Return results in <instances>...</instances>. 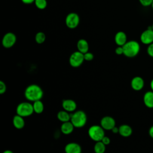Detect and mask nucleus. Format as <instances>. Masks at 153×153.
<instances>
[{"label":"nucleus","mask_w":153,"mask_h":153,"mask_svg":"<svg viewBox=\"0 0 153 153\" xmlns=\"http://www.w3.org/2000/svg\"><path fill=\"white\" fill-rule=\"evenodd\" d=\"M24 95L27 100L33 102L36 100H41L44 95V92L39 85L32 84L28 85L25 88Z\"/></svg>","instance_id":"obj_1"},{"label":"nucleus","mask_w":153,"mask_h":153,"mask_svg":"<svg viewBox=\"0 0 153 153\" xmlns=\"http://www.w3.org/2000/svg\"><path fill=\"white\" fill-rule=\"evenodd\" d=\"M151 7H152V10H153V2H152V5H151Z\"/></svg>","instance_id":"obj_37"},{"label":"nucleus","mask_w":153,"mask_h":153,"mask_svg":"<svg viewBox=\"0 0 153 153\" xmlns=\"http://www.w3.org/2000/svg\"><path fill=\"white\" fill-rule=\"evenodd\" d=\"M101 141H102L105 145H109V144L110 143V142H111L110 138H109V137H108V136H105L102 138V139Z\"/></svg>","instance_id":"obj_30"},{"label":"nucleus","mask_w":153,"mask_h":153,"mask_svg":"<svg viewBox=\"0 0 153 153\" xmlns=\"http://www.w3.org/2000/svg\"><path fill=\"white\" fill-rule=\"evenodd\" d=\"M146 51L150 57H153V42L148 45Z\"/></svg>","instance_id":"obj_28"},{"label":"nucleus","mask_w":153,"mask_h":153,"mask_svg":"<svg viewBox=\"0 0 153 153\" xmlns=\"http://www.w3.org/2000/svg\"><path fill=\"white\" fill-rule=\"evenodd\" d=\"M143 79L140 76H135L131 81V86L134 90L139 91L143 88Z\"/></svg>","instance_id":"obj_13"},{"label":"nucleus","mask_w":153,"mask_h":153,"mask_svg":"<svg viewBox=\"0 0 153 153\" xmlns=\"http://www.w3.org/2000/svg\"><path fill=\"white\" fill-rule=\"evenodd\" d=\"M76 47L78 48V51L84 54L88 51V42L84 39H80L78 40L76 44Z\"/></svg>","instance_id":"obj_17"},{"label":"nucleus","mask_w":153,"mask_h":153,"mask_svg":"<svg viewBox=\"0 0 153 153\" xmlns=\"http://www.w3.org/2000/svg\"><path fill=\"white\" fill-rule=\"evenodd\" d=\"M120 134L124 137L130 136L132 133V128L131 127L127 124H123L119 127Z\"/></svg>","instance_id":"obj_18"},{"label":"nucleus","mask_w":153,"mask_h":153,"mask_svg":"<svg viewBox=\"0 0 153 153\" xmlns=\"http://www.w3.org/2000/svg\"><path fill=\"white\" fill-rule=\"evenodd\" d=\"M16 42V36L12 32L5 33L2 39V44L4 47L9 48L12 47Z\"/></svg>","instance_id":"obj_9"},{"label":"nucleus","mask_w":153,"mask_h":153,"mask_svg":"<svg viewBox=\"0 0 153 153\" xmlns=\"http://www.w3.org/2000/svg\"><path fill=\"white\" fill-rule=\"evenodd\" d=\"M139 2L143 7H148L151 6L153 0H139Z\"/></svg>","instance_id":"obj_25"},{"label":"nucleus","mask_w":153,"mask_h":153,"mask_svg":"<svg viewBox=\"0 0 153 153\" xmlns=\"http://www.w3.org/2000/svg\"><path fill=\"white\" fill-rule=\"evenodd\" d=\"M140 40L143 44L147 45L153 42V30L151 29V26L142 32Z\"/></svg>","instance_id":"obj_8"},{"label":"nucleus","mask_w":153,"mask_h":153,"mask_svg":"<svg viewBox=\"0 0 153 153\" xmlns=\"http://www.w3.org/2000/svg\"><path fill=\"white\" fill-rule=\"evenodd\" d=\"M115 42L118 46H123L127 42V35L123 31L118 32L115 35Z\"/></svg>","instance_id":"obj_14"},{"label":"nucleus","mask_w":153,"mask_h":153,"mask_svg":"<svg viewBox=\"0 0 153 153\" xmlns=\"http://www.w3.org/2000/svg\"><path fill=\"white\" fill-rule=\"evenodd\" d=\"M16 114L23 117L31 115L33 112V105L29 102H23L20 103L16 107Z\"/></svg>","instance_id":"obj_5"},{"label":"nucleus","mask_w":153,"mask_h":153,"mask_svg":"<svg viewBox=\"0 0 153 153\" xmlns=\"http://www.w3.org/2000/svg\"><path fill=\"white\" fill-rule=\"evenodd\" d=\"M150 85H151V88H152V91H153V79H152V81H151V83H150Z\"/></svg>","instance_id":"obj_35"},{"label":"nucleus","mask_w":153,"mask_h":153,"mask_svg":"<svg viewBox=\"0 0 153 153\" xmlns=\"http://www.w3.org/2000/svg\"><path fill=\"white\" fill-rule=\"evenodd\" d=\"M74 128L75 127L71 121H69L62 123L60 126V130L64 134H69L73 131Z\"/></svg>","instance_id":"obj_16"},{"label":"nucleus","mask_w":153,"mask_h":153,"mask_svg":"<svg viewBox=\"0 0 153 153\" xmlns=\"http://www.w3.org/2000/svg\"><path fill=\"white\" fill-rule=\"evenodd\" d=\"M34 3L36 7L40 10H44L47 5V2L46 0H35Z\"/></svg>","instance_id":"obj_24"},{"label":"nucleus","mask_w":153,"mask_h":153,"mask_svg":"<svg viewBox=\"0 0 153 153\" xmlns=\"http://www.w3.org/2000/svg\"><path fill=\"white\" fill-rule=\"evenodd\" d=\"M79 23V17L75 13L68 14L65 19V24L68 27L74 29L78 26Z\"/></svg>","instance_id":"obj_7"},{"label":"nucleus","mask_w":153,"mask_h":153,"mask_svg":"<svg viewBox=\"0 0 153 153\" xmlns=\"http://www.w3.org/2000/svg\"><path fill=\"white\" fill-rule=\"evenodd\" d=\"M93 149L95 153H104L106 150V145L102 141L96 142Z\"/></svg>","instance_id":"obj_22"},{"label":"nucleus","mask_w":153,"mask_h":153,"mask_svg":"<svg viewBox=\"0 0 153 153\" xmlns=\"http://www.w3.org/2000/svg\"><path fill=\"white\" fill-rule=\"evenodd\" d=\"M100 126L104 130H111L115 126V120L111 116H105L100 120Z\"/></svg>","instance_id":"obj_10"},{"label":"nucleus","mask_w":153,"mask_h":153,"mask_svg":"<svg viewBox=\"0 0 153 153\" xmlns=\"http://www.w3.org/2000/svg\"><path fill=\"white\" fill-rule=\"evenodd\" d=\"M87 121V115L81 110L75 111L71 115V122L75 128L83 127Z\"/></svg>","instance_id":"obj_3"},{"label":"nucleus","mask_w":153,"mask_h":153,"mask_svg":"<svg viewBox=\"0 0 153 153\" xmlns=\"http://www.w3.org/2000/svg\"><path fill=\"white\" fill-rule=\"evenodd\" d=\"M62 106L64 110L69 112H74L76 110L77 106L76 102L74 100L70 99L63 100Z\"/></svg>","instance_id":"obj_11"},{"label":"nucleus","mask_w":153,"mask_h":153,"mask_svg":"<svg viewBox=\"0 0 153 153\" xmlns=\"http://www.w3.org/2000/svg\"><path fill=\"white\" fill-rule=\"evenodd\" d=\"M23 3L25 4H31L32 2H34L35 0H21Z\"/></svg>","instance_id":"obj_32"},{"label":"nucleus","mask_w":153,"mask_h":153,"mask_svg":"<svg viewBox=\"0 0 153 153\" xmlns=\"http://www.w3.org/2000/svg\"><path fill=\"white\" fill-rule=\"evenodd\" d=\"M32 105H33V111L35 113L37 114H39L43 112L44 109V106L41 100L33 102Z\"/></svg>","instance_id":"obj_21"},{"label":"nucleus","mask_w":153,"mask_h":153,"mask_svg":"<svg viewBox=\"0 0 153 153\" xmlns=\"http://www.w3.org/2000/svg\"><path fill=\"white\" fill-rule=\"evenodd\" d=\"M151 29H152V30H153V23L152 24V25H151Z\"/></svg>","instance_id":"obj_36"},{"label":"nucleus","mask_w":153,"mask_h":153,"mask_svg":"<svg viewBox=\"0 0 153 153\" xmlns=\"http://www.w3.org/2000/svg\"><path fill=\"white\" fill-rule=\"evenodd\" d=\"M84 60L91 61L93 59L94 55L93 54V53L88 51V52L84 54Z\"/></svg>","instance_id":"obj_26"},{"label":"nucleus","mask_w":153,"mask_h":153,"mask_svg":"<svg viewBox=\"0 0 153 153\" xmlns=\"http://www.w3.org/2000/svg\"><path fill=\"white\" fill-rule=\"evenodd\" d=\"M65 153H81L82 149L81 146L75 142H70L65 146Z\"/></svg>","instance_id":"obj_12"},{"label":"nucleus","mask_w":153,"mask_h":153,"mask_svg":"<svg viewBox=\"0 0 153 153\" xmlns=\"http://www.w3.org/2000/svg\"><path fill=\"white\" fill-rule=\"evenodd\" d=\"M123 54L127 57H134L136 56L140 51L139 43L134 40L127 41L123 46Z\"/></svg>","instance_id":"obj_2"},{"label":"nucleus","mask_w":153,"mask_h":153,"mask_svg":"<svg viewBox=\"0 0 153 153\" xmlns=\"http://www.w3.org/2000/svg\"><path fill=\"white\" fill-rule=\"evenodd\" d=\"M149 134L151 137L153 138V126L150 128L149 130Z\"/></svg>","instance_id":"obj_33"},{"label":"nucleus","mask_w":153,"mask_h":153,"mask_svg":"<svg viewBox=\"0 0 153 153\" xmlns=\"http://www.w3.org/2000/svg\"><path fill=\"white\" fill-rule=\"evenodd\" d=\"M104 130L101 126L93 125L88 128V134L91 140L95 142L101 141L105 136Z\"/></svg>","instance_id":"obj_4"},{"label":"nucleus","mask_w":153,"mask_h":153,"mask_svg":"<svg viewBox=\"0 0 153 153\" xmlns=\"http://www.w3.org/2000/svg\"><path fill=\"white\" fill-rule=\"evenodd\" d=\"M143 102L149 108H153V91H147L143 96Z\"/></svg>","instance_id":"obj_19"},{"label":"nucleus","mask_w":153,"mask_h":153,"mask_svg":"<svg viewBox=\"0 0 153 153\" xmlns=\"http://www.w3.org/2000/svg\"><path fill=\"white\" fill-rule=\"evenodd\" d=\"M112 131L113 133H117L119 132V127H117L116 126H115L114 127H113L112 128Z\"/></svg>","instance_id":"obj_31"},{"label":"nucleus","mask_w":153,"mask_h":153,"mask_svg":"<svg viewBox=\"0 0 153 153\" xmlns=\"http://www.w3.org/2000/svg\"><path fill=\"white\" fill-rule=\"evenodd\" d=\"M6 90H7V86L5 83L2 81H0V94H2L5 93Z\"/></svg>","instance_id":"obj_27"},{"label":"nucleus","mask_w":153,"mask_h":153,"mask_svg":"<svg viewBox=\"0 0 153 153\" xmlns=\"http://www.w3.org/2000/svg\"><path fill=\"white\" fill-rule=\"evenodd\" d=\"M84 61V54L79 52V51L72 53L71 54L69 59L70 65L74 68H78L82 64Z\"/></svg>","instance_id":"obj_6"},{"label":"nucleus","mask_w":153,"mask_h":153,"mask_svg":"<svg viewBox=\"0 0 153 153\" xmlns=\"http://www.w3.org/2000/svg\"><path fill=\"white\" fill-rule=\"evenodd\" d=\"M2 153H14V152L12 151H11V150L7 149V150H5Z\"/></svg>","instance_id":"obj_34"},{"label":"nucleus","mask_w":153,"mask_h":153,"mask_svg":"<svg viewBox=\"0 0 153 153\" xmlns=\"http://www.w3.org/2000/svg\"><path fill=\"white\" fill-rule=\"evenodd\" d=\"M115 52L117 55H121L123 54L124 53V50H123V46H118L115 50Z\"/></svg>","instance_id":"obj_29"},{"label":"nucleus","mask_w":153,"mask_h":153,"mask_svg":"<svg viewBox=\"0 0 153 153\" xmlns=\"http://www.w3.org/2000/svg\"><path fill=\"white\" fill-rule=\"evenodd\" d=\"M24 117L20 116L17 114L14 115L13 118V124L14 127L17 129H22L25 127V121Z\"/></svg>","instance_id":"obj_15"},{"label":"nucleus","mask_w":153,"mask_h":153,"mask_svg":"<svg viewBox=\"0 0 153 153\" xmlns=\"http://www.w3.org/2000/svg\"><path fill=\"white\" fill-rule=\"evenodd\" d=\"M45 38H46L45 35L42 32H38V33H36V34L35 35V41L36 42V43L39 44H42L45 41Z\"/></svg>","instance_id":"obj_23"},{"label":"nucleus","mask_w":153,"mask_h":153,"mask_svg":"<svg viewBox=\"0 0 153 153\" xmlns=\"http://www.w3.org/2000/svg\"><path fill=\"white\" fill-rule=\"evenodd\" d=\"M71 114L63 109L58 112L57 114V118L62 123L67 122L71 121Z\"/></svg>","instance_id":"obj_20"}]
</instances>
